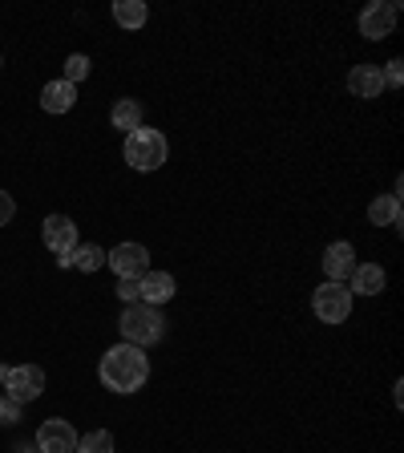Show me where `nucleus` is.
I'll return each mask as SVG.
<instances>
[{"label":"nucleus","instance_id":"15","mask_svg":"<svg viewBox=\"0 0 404 453\" xmlns=\"http://www.w3.org/2000/svg\"><path fill=\"white\" fill-rule=\"evenodd\" d=\"M110 122H113V130L133 134L141 126V102H133V97H122V102L110 110Z\"/></svg>","mask_w":404,"mask_h":453},{"label":"nucleus","instance_id":"20","mask_svg":"<svg viewBox=\"0 0 404 453\" xmlns=\"http://www.w3.org/2000/svg\"><path fill=\"white\" fill-rule=\"evenodd\" d=\"M81 77H89V57H85V53H73V57L65 61V81L77 85Z\"/></svg>","mask_w":404,"mask_h":453},{"label":"nucleus","instance_id":"11","mask_svg":"<svg viewBox=\"0 0 404 453\" xmlns=\"http://www.w3.org/2000/svg\"><path fill=\"white\" fill-rule=\"evenodd\" d=\"M141 288V303H150V308H162V303L174 300V275L170 272H146L138 280Z\"/></svg>","mask_w":404,"mask_h":453},{"label":"nucleus","instance_id":"5","mask_svg":"<svg viewBox=\"0 0 404 453\" xmlns=\"http://www.w3.org/2000/svg\"><path fill=\"white\" fill-rule=\"evenodd\" d=\"M105 264L118 272V280H141V275L150 272V251L141 243H122L105 251Z\"/></svg>","mask_w":404,"mask_h":453},{"label":"nucleus","instance_id":"3","mask_svg":"<svg viewBox=\"0 0 404 453\" xmlns=\"http://www.w3.org/2000/svg\"><path fill=\"white\" fill-rule=\"evenodd\" d=\"M170 146L166 138H162V130H146V126H138L133 134H126V162H130L133 170H158L162 162H166Z\"/></svg>","mask_w":404,"mask_h":453},{"label":"nucleus","instance_id":"18","mask_svg":"<svg viewBox=\"0 0 404 453\" xmlns=\"http://www.w3.org/2000/svg\"><path fill=\"white\" fill-rule=\"evenodd\" d=\"M61 264H73V267H81V272H97V267H105V251L102 247H73V255L69 259H61Z\"/></svg>","mask_w":404,"mask_h":453},{"label":"nucleus","instance_id":"14","mask_svg":"<svg viewBox=\"0 0 404 453\" xmlns=\"http://www.w3.org/2000/svg\"><path fill=\"white\" fill-rule=\"evenodd\" d=\"M348 292L352 296H380L385 292V267L380 264H356Z\"/></svg>","mask_w":404,"mask_h":453},{"label":"nucleus","instance_id":"13","mask_svg":"<svg viewBox=\"0 0 404 453\" xmlns=\"http://www.w3.org/2000/svg\"><path fill=\"white\" fill-rule=\"evenodd\" d=\"M348 89L356 97H380V94H385V77H380V65H356L348 73Z\"/></svg>","mask_w":404,"mask_h":453},{"label":"nucleus","instance_id":"1","mask_svg":"<svg viewBox=\"0 0 404 453\" xmlns=\"http://www.w3.org/2000/svg\"><path fill=\"white\" fill-rule=\"evenodd\" d=\"M150 380V360L138 344H113L102 357V385L113 393H138Z\"/></svg>","mask_w":404,"mask_h":453},{"label":"nucleus","instance_id":"25","mask_svg":"<svg viewBox=\"0 0 404 453\" xmlns=\"http://www.w3.org/2000/svg\"><path fill=\"white\" fill-rule=\"evenodd\" d=\"M0 65H4V61H0Z\"/></svg>","mask_w":404,"mask_h":453},{"label":"nucleus","instance_id":"2","mask_svg":"<svg viewBox=\"0 0 404 453\" xmlns=\"http://www.w3.org/2000/svg\"><path fill=\"white\" fill-rule=\"evenodd\" d=\"M122 336L126 344H138V349H146V344H158L162 332H166V320H162V311L150 308V303H130V308L122 311Z\"/></svg>","mask_w":404,"mask_h":453},{"label":"nucleus","instance_id":"17","mask_svg":"<svg viewBox=\"0 0 404 453\" xmlns=\"http://www.w3.org/2000/svg\"><path fill=\"white\" fill-rule=\"evenodd\" d=\"M146 17H150V9H146L141 0H118V4H113V20L122 28H141Z\"/></svg>","mask_w":404,"mask_h":453},{"label":"nucleus","instance_id":"9","mask_svg":"<svg viewBox=\"0 0 404 453\" xmlns=\"http://www.w3.org/2000/svg\"><path fill=\"white\" fill-rule=\"evenodd\" d=\"M37 453H77V429L61 417H49L37 429Z\"/></svg>","mask_w":404,"mask_h":453},{"label":"nucleus","instance_id":"4","mask_svg":"<svg viewBox=\"0 0 404 453\" xmlns=\"http://www.w3.org/2000/svg\"><path fill=\"white\" fill-rule=\"evenodd\" d=\"M311 308H316V316H320L324 324H344L352 316V292L348 283H320L316 288V296H311Z\"/></svg>","mask_w":404,"mask_h":453},{"label":"nucleus","instance_id":"26","mask_svg":"<svg viewBox=\"0 0 404 453\" xmlns=\"http://www.w3.org/2000/svg\"><path fill=\"white\" fill-rule=\"evenodd\" d=\"M25 453H28V449H25Z\"/></svg>","mask_w":404,"mask_h":453},{"label":"nucleus","instance_id":"8","mask_svg":"<svg viewBox=\"0 0 404 453\" xmlns=\"http://www.w3.org/2000/svg\"><path fill=\"white\" fill-rule=\"evenodd\" d=\"M396 12H400V4H393V0H377V4H368V9L360 12V33H364L368 41H385V37H393Z\"/></svg>","mask_w":404,"mask_h":453},{"label":"nucleus","instance_id":"12","mask_svg":"<svg viewBox=\"0 0 404 453\" xmlns=\"http://www.w3.org/2000/svg\"><path fill=\"white\" fill-rule=\"evenodd\" d=\"M77 105V85H69L65 77L61 81H49L41 89V110L45 113H69Z\"/></svg>","mask_w":404,"mask_h":453},{"label":"nucleus","instance_id":"23","mask_svg":"<svg viewBox=\"0 0 404 453\" xmlns=\"http://www.w3.org/2000/svg\"><path fill=\"white\" fill-rule=\"evenodd\" d=\"M118 296L126 300V308H130V303H141V288H138V280H118Z\"/></svg>","mask_w":404,"mask_h":453},{"label":"nucleus","instance_id":"21","mask_svg":"<svg viewBox=\"0 0 404 453\" xmlns=\"http://www.w3.org/2000/svg\"><path fill=\"white\" fill-rule=\"evenodd\" d=\"M17 421H20V405L12 401L9 393H4V396H0V425H17Z\"/></svg>","mask_w":404,"mask_h":453},{"label":"nucleus","instance_id":"7","mask_svg":"<svg viewBox=\"0 0 404 453\" xmlns=\"http://www.w3.org/2000/svg\"><path fill=\"white\" fill-rule=\"evenodd\" d=\"M41 239H45V247L57 255V259H69L77 247V226L69 215H49L45 223H41Z\"/></svg>","mask_w":404,"mask_h":453},{"label":"nucleus","instance_id":"16","mask_svg":"<svg viewBox=\"0 0 404 453\" xmlns=\"http://www.w3.org/2000/svg\"><path fill=\"white\" fill-rule=\"evenodd\" d=\"M368 219L377 226H400V198L396 195H380L372 207H368Z\"/></svg>","mask_w":404,"mask_h":453},{"label":"nucleus","instance_id":"24","mask_svg":"<svg viewBox=\"0 0 404 453\" xmlns=\"http://www.w3.org/2000/svg\"><path fill=\"white\" fill-rule=\"evenodd\" d=\"M12 215H17V203H12L9 190H0V226H9Z\"/></svg>","mask_w":404,"mask_h":453},{"label":"nucleus","instance_id":"10","mask_svg":"<svg viewBox=\"0 0 404 453\" xmlns=\"http://www.w3.org/2000/svg\"><path fill=\"white\" fill-rule=\"evenodd\" d=\"M352 272H356V251H352V243H332L328 251H324V275H328L332 283H348Z\"/></svg>","mask_w":404,"mask_h":453},{"label":"nucleus","instance_id":"6","mask_svg":"<svg viewBox=\"0 0 404 453\" xmlns=\"http://www.w3.org/2000/svg\"><path fill=\"white\" fill-rule=\"evenodd\" d=\"M4 393H9L17 405H28V401H37V396L45 393V372H41L37 365H17V368H9Z\"/></svg>","mask_w":404,"mask_h":453},{"label":"nucleus","instance_id":"19","mask_svg":"<svg viewBox=\"0 0 404 453\" xmlns=\"http://www.w3.org/2000/svg\"><path fill=\"white\" fill-rule=\"evenodd\" d=\"M77 453H113V434H105V429H94V434L77 437Z\"/></svg>","mask_w":404,"mask_h":453},{"label":"nucleus","instance_id":"22","mask_svg":"<svg viewBox=\"0 0 404 453\" xmlns=\"http://www.w3.org/2000/svg\"><path fill=\"white\" fill-rule=\"evenodd\" d=\"M380 77H385V89H388V85H400L404 81V61H400V57H393V61L380 69Z\"/></svg>","mask_w":404,"mask_h":453}]
</instances>
